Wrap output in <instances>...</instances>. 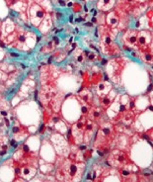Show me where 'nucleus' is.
<instances>
[{
  "label": "nucleus",
  "mask_w": 153,
  "mask_h": 182,
  "mask_svg": "<svg viewBox=\"0 0 153 182\" xmlns=\"http://www.w3.org/2000/svg\"><path fill=\"white\" fill-rule=\"evenodd\" d=\"M83 166L81 163H76L74 161H71L68 159H64L63 163L60 166H58L57 168V176L59 179L63 180H72L74 179L77 175L81 176L80 174V167Z\"/></svg>",
  "instance_id": "1"
},
{
  "label": "nucleus",
  "mask_w": 153,
  "mask_h": 182,
  "mask_svg": "<svg viewBox=\"0 0 153 182\" xmlns=\"http://www.w3.org/2000/svg\"><path fill=\"white\" fill-rule=\"evenodd\" d=\"M29 15L30 21H31L32 25L35 27H39L41 23V21L46 17V10L40 4H38L37 2H34L33 4H31V6H30Z\"/></svg>",
  "instance_id": "2"
},
{
  "label": "nucleus",
  "mask_w": 153,
  "mask_h": 182,
  "mask_svg": "<svg viewBox=\"0 0 153 182\" xmlns=\"http://www.w3.org/2000/svg\"><path fill=\"white\" fill-rule=\"evenodd\" d=\"M27 42V31H25L24 29L20 27V26H16L15 29V38L13 41V47H15L17 49H24V45H26Z\"/></svg>",
  "instance_id": "3"
},
{
  "label": "nucleus",
  "mask_w": 153,
  "mask_h": 182,
  "mask_svg": "<svg viewBox=\"0 0 153 182\" xmlns=\"http://www.w3.org/2000/svg\"><path fill=\"white\" fill-rule=\"evenodd\" d=\"M152 35L148 31H140L137 33V44L139 47H147L151 43Z\"/></svg>",
  "instance_id": "4"
},
{
  "label": "nucleus",
  "mask_w": 153,
  "mask_h": 182,
  "mask_svg": "<svg viewBox=\"0 0 153 182\" xmlns=\"http://www.w3.org/2000/svg\"><path fill=\"white\" fill-rule=\"evenodd\" d=\"M110 161L114 163L115 165H123V164H125L128 162V158L123 151L116 150L110 156Z\"/></svg>",
  "instance_id": "5"
},
{
  "label": "nucleus",
  "mask_w": 153,
  "mask_h": 182,
  "mask_svg": "<svg viewBox=\"0 0 153 182\" xmlns=\"http://www.w3.org/2000/svg\"><path fill=\"white\" fill-rule=\"evenodd\" d=\"M115 5V0H99L97 3V7L101 10V11H109L114 7Z\"/></svg>",
  "instance_id": "6"
},
{
  "label": "nucleus",
  "mask_w": 153,
  "mask_h": 182,
  "mask_svg": "<svg viewBox=\"0 0 153 182\" xmlns=\"http://www.w3.org/2000/svg\"><path fill=\"white\" fill-rule=\"evenodd\" d=\"M88 114H89V119H90V120L99 123L100 120H101L102 117H103L104 112H103V110L100 109V108H95V109L92 110L91 112L89 111V113Z\"/></svg>",
  "instance_id": "7"
},
{
  "label": "nucleus",
  "mask_w": 153,
  "mask_h": 182,
  "mask_svg": "<svg viewBox=\"0 0 153 182\" xmlns=\"http://www.w3.org/2000/svg\"><path fill=\"white\" fill-rule=\"evenodd\" d=\"M106 22H107L108 27L115 28L118 26V23H119V17L117 16V14L115 12H111L110 14H108L107 18H106Z\"/></svg>",
  "instance_id": "8"
},
{
  "label": "nucleus",
  "mask_w": 153,
  "mask_h": 182,
  "mask_svg": "<svg viewBox=\"0 0 153 182\" xmlns=\"http://www.w3.org/2000/svg\"><path fill=\"white\" fill-rule=\"evenodd\" d=\"M97 91H98V94H99L100 96H105V95H107L111 91V86L108 85L107 83H105V82H101L98 85Z\"/></svg>",
  "instance_id": "9"
},
{
  "label": "nucleus",
  "mask_w": 153,
  "mask_h": 182,
  "mask_svg": "<svg viewBox=\"0 0 153 182\" xmlns=\"http://www.w3.org/2000/svg\"><path fill=\"white\" fill-rule=\"evenodd\" d=\"M126 36V43L130 45L136 44L137 42V32L135 31H129L125 34Z\"/></svg>",
  "instance_id": "10"
},
{
  "label": "nucleus",
  "mask_w": 153,
  "mask_h": 182,
  "mask_svg": "<svg viewBox=\"0 0 153 182\" xmlns=\"http://www.w3.org/2000/svg\"><path fill=\"white\" fill-rule=\"evenodd\" d=\"M79 93H80V98L82 99L83 103H85V104H91L92 95L89 91H85V92H83V93L79 92Z\"/></svg>",
  "instance_id": "11"
},
{
  "label": "nucleus",
  "mask_w": 153,
  "mask_h": 182,
  "mask_svg": "<svg viewBox=\"0 0 153 182\" xmlns=\"http://www.w3.org/2000/svg\"><path fill=\"white\" fill-rule=\"evenodd\" d=\"M24 131H27V130H26L23 126H21L19 123H18V125H16V123H15V125L13 126V128H12V132L15 136H16V135L17 136H20V134H23Z\"/></svg>",
  "instance_id": "12"
},
{
  "label": "nucleus",
  "mask_w": 153,
  "mask_h": 182,
  "mask_svg": "<svg viewBox=\"0 0 153 182\" xmlns=\"http://www.w3.org/2000/svg\"><path fill=\"white\" fill-rule=\"evenodd\" d=\"M9 7H15L19 2L21 3H27L28 0H5Z\"/></svg>",
  "instance_id": "13"
},
{
  "label": "nucleus",
  "mask_w": 153,
  "mask_h": 182,
  "mask_svg": "<svg viewBox=\"0 0 153 182\" xmlns=\"http://www.w3.org/2000/svg\"><path fill=\"white\" fill-rule=\"evenodd\" d=\"M101 103H102V107H105V108H106V107H108V106L112 103V99L109 97L108 95H105V96H103V98H102Z\"/></svg>",
  "instance_id": "14"
},
{
  "label": "nucleus",
  "mask_w": 153,
  "mask_h": 182,
  "mask_svg": "<svg viewBox=\"0 0 153 182\" xmlns=\"http://www.w3.org/2000/svg\"><path fill=\"white\" fill-rule=\"evenodd\" d=\"M72 8H73V11L74 12H80L81 10H82V7H81V5L79 4L78 2H75V3H73V5H72Z\"/></svg>",
  "instance_id": "15"
},
{
  "label": "nucleus",
  "mask_w": 153,
  "mask_h": 182,
  "mask_svg": "<svg viewBox=\"0 0 153 182\" xmlns=\"http://www.w3.org/2000/svg\"><path fill=\"white\" fill-rule=\"evenodd\" d=\"M145 61H147V62H153V56L151 55V53H145Z\"/></svg>",
  "instance_id": "16"
},
{
  "label": "nucleus",
  "mask_w": 153,
  "mask_h": 182,
  "mask_svg": "<svg viewBox=\"0 0 153 182\" xmlns=\"http://www.w3.org/2000/svg\"><path fill=\"white\" fill-rule=\"evenodd\" d=\"M81 110H82V114L84 115V114H88L89 113V111H90V109H89V107L86 105H82V107H81Z\"/></svg>",
  "instance_id": "17"
},
{
  "label": "nucleus",
  "mask_w": 153,
  "mask_h": 182,
  "mask_svg": "<svg viewBox=\"0 0 153 182\" xmlns=\"http://www.w3.org/2000/svg\"><path fill=\"white\" fill-rule=\"evenodd\" d=\"M10 146H12L14 150H16L17 147H18V146H19V144L17 142L16 140H11V142H10Z\"/></svg>",
  "instance_id": "18"
},
{
  "label": "nucleus",
  "mask_w": 153,
  "mask_h": 182,
  "mask_svg": "<svg viewBox=\"0 0 153 182\" xmlns=\"http://www.w3.org/2000/svg\"><path fill=\"white\" fill-rule=\"evenodd\" d=\"M51 120H52V122H54V124H57L58 122L61 121L60 117H58V116H54V117L51 118Z\"/></svg>",
  "instance_id": "19"
},
{
  "label": "nucleus",
  "mask_w": 153,
  "mask_h": 182,
  "mask_svg": "<svg viewBox=\"0 0 153 182\" xmlns=\"http://www.w3.org/2000/svg\"><path fill=\"white\" fill-rule=\"evenodd\" d=\"M142 174L144 175V176H153V172L151 171V170H146V171H143L142 172Z\"/></svg>",
  "instance_id": "20"
},
{
  "label": "nucleus",
  "mask_w": 153,
  "mask_h": 182,
  "mask_svg": "<svg viewBox=\"0 0 153 182\" xmlns=\"http://www.w3.org/2000/svg\"><path fill=\"white\" fill-rule=\"evenodd\" d=\"M122 175H123L124 177H128V176L130 175V173H129V171H128V170L124 169V170H122Z\"/></svg>",
  "instance_id": "21"
},
{
  "label": "nucleus",
  "mask_w": 153,
  "mask_h": 182,
  "mask_svg": "<svg viewBox=\"0 0 153 182\" xmlns=\"http://www.w3.org/2000/svg\"><path fill=\"white\" fill-rule=\"evenodd\" d=\"M88 57V60L89 61H93V60H95L96 58V55L95 53H89V56H87Z\"/></svg>",
  "instance_id": "22"
},
{
  "label": "nucleus",
  "mask_w": 153,
  "mask_h": 182,
  "mask_svg": "<svg viewBox=\"0 0 153 182\" xmlns=\"http://www.w3.org/2000/svg\"><path fill=\"white\" fill-rule=\"evenodd\" d=\"M83 60H84V56H83L82 53H80V55L77 56V61H78V62H82Z\"/></svg>",
  "instance_id": "23"
},
{
  "label": "nucleus",
  "mask_w": 153,
  "mask_h": 182,
  "mask_svg": "<svg viewBox=\"0 0 153 182\" xmlns=\"http://www.w3.org/2000/svg\"><path fill=\"white\" fill-rule=\"evenodd\" d=\"M52 42H54V44L55 45V46H57V45L59 44V39H58L57 37H54V38H52Z\"/></svg>",
  "instance_id": "24"
},
{
  "label": "nucleus",
  "mask_w": 153,
  "mask_h": 182,
  "mask_svg": "<svg viewBox=\"0 0 153 182\" xmlns=\"http://www.w3.org/2000/svg\"><path fill=\"white\" fill-rule=\"evenodd\" d=\"M46 125H45V124H41V128L39 129V132H40L41 134H43V133H44V131H45V129H46Z\"/></svg>",
  "instance_id": "25"
},
{
  "label": "nucleus",
  "mask_w": 153,
  "mask_h": 182,
  "mask_svg": "<svg viewBox=\"0 0 153 182\" xmlns=\"http://www.w3.org/2000/svg\"><path fill=\"white\" fill-rule=\"evenodd\" d=\"M4 122H5V125H6V127H7V128H9V127H10V122H9V120L6 117L4 118Z\"/></svg>",
  "instance_id": "26"
},
{
  "label": "nucleus",
  "mask_w": 153,
  "mask_h": 182,
  "mask_svg": "<svg viewBox=\"0 0 153 182\" xmlns=\"http://www.w3.org/2000/svg\"><path fill=\"white\" fill-rule=\"evenodd\" d=\"M0 114L3 116V117H6V116H8V112H6V111H4V110H1L0 111Z\"/></svg>",
  "instance_id": "27"
},
{
  "label": "nucleus",
  "mask_w": 153,
  "mask_h": 182,
  "mask_svg": "<svg viewBox=\"0 0 153 182\" xmlns=\"http://www.w3.org/2000/svg\"><path fill=\"white\" fill-rule=\"evenodd\" d=\"M58 2H59L60 6H65V1L64 0H58Z\"/></svg>",
  "instance_id": "28"
},
{
  "label": "nucleus",
  "mask_w": 153,
  "mask_h": 182,
  "mask_svg": "<svg viewBox=\"0 0 153 182\" xmlns=\"http://www.w3.org/2000/svg\"><path fill=\"white\" fill-rule=\"evenodd\" d=\"M85 26H88V27H92V26H93V23H92V22H87V23H85Z\"/></svg>",
  "instance_id": "29"
},
{
  "label": "nucleus",
  "mask_w": 153,
  "mask_h": 182,
  "mask_svg": "<svg viewBox=\"0 0 153 182\" xmlns=\"http://www.w3.org/2000/svg\"><path fill=\"white\" fill-rule=\"evenodd\" d=\"M11 56H12V57H19V55H18V53H11Z\"/></svg>",
  "instance_id": "30"
},
{
  "label": "nucleus",
  "mask_w": 153,
  "mask_h": 182,
  "mask_svg": "<svg viewBox=\"0 0 153 182\" xmlns=\"http://www.w3.org/2000/svg\"><path fill=\"white\" fill-rule=\"evenodd\" d=\"M133 106H134V102L130 101V108H133Z\"/></svg>",
  "instance_id": "31"
},
{
  "label": "nucleus",
  "mask_w": 153,
  "mask_h": 182,
  "mask_svg": "<svg viewBox=\"0 0 153 182\" xmlns=\"http://www.w3.org/2000/svg\"><path fill=\"white\" fill-rule=\"evenodd\" d=\"M125 1H126V2H128V3H130V2H133V0H125Z\"/></svg>",
  "instance_id": "32"
},
{
  "label": "nucleus",
  "mask_w": 153,
  "mask_h": 182,
  "mask_svg": "<svg viewBox=\"0 0 153 182\" xmlns=\"http://www.w3.org/2000/svg\"><path fill=\"white\" fill-rule=\"evenodd\" d=\"M151 99H152V104H153V96L151 95Z\"/></svg>",
  "instance_id": "33"
},
{
  "label": "nucleus",
  "mask_w": 153,
  "mask_h": 182,
  "mask_svg": "<svg viewBox=\"0 0 153 182\" xmlns=\"http://www.w3.org/2000/svg\"><path fill=\"white\" fill-rule=\"evenodd\" d=\"M81 1H85V0H81Z\"/></svg>",
  "instance_id": "34"
}]
</instances>
